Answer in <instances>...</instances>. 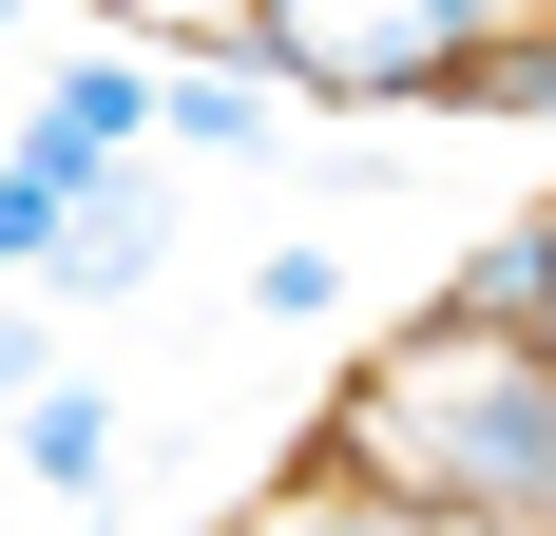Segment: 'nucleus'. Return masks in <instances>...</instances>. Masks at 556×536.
I'll list each match as a JSON object with an SVG mask.
<instances>
[{"label": "nucleus", "mask_w": 556, "mask_h": 536, "mask_svg": "<svg viewBox=\"0 0 556 536\" xmlns=\"http://www.w3.org/2000/svg\"><path fill=\"white\" fill-rule=\"evenodd\" d=\"M327 480L384 498V518H442V536H556V383H538V345L480 326V307H422L365 365Z\"/></svg>", "instance_id": "1"}, {"label": "nucleus", "mask_w": 556, "mask_h": 536, "mask_svg": "<svg viewBox=\"0 0 556 536\" xmlns=\"http://www.w3.org/2000/svg\"><path fill=\"white\" fill-rule=\"evenodd\" d=\"M269 97H460L518 39V0H250Z\"/></svg>", "instance_id": "2"}, {"label": "nucleus", "mask_w": 556, "mask_h": 536, "mask_svg": "<svg viewBox=\"0 0 556 536\" xmlns=\"http://www.w3.org/2000/svg\"><path fill=\"white\" fill-rule=\"evenodd\" d=\"M0 460H20V498H39V518H97V498H115V383L58 365L39 403L0 422Z\"/></svg>", "instance_id": "3"}, {"label": "nucleus", "mask_w": 556, "mask_h": 536, "mask_svg": "<svg viewBox=\"0 0 556 536\" xmlns=\"http://www.w3.org/2000/svg\"><path fill=\"white\" fill-rule=\"evenodd\" d=\"M154 135H173V154H212V173H250V154L288 135V97L250 77V58H173V77H154Z\"/></svg>", "instance_id": "4"}, {"label": "nucleus", "mask_w": 556, "mask_h": 536, "mask_svg": "<svg viewBox=\"0 0 556 536\" xmlns=\"http://www.w3.org/2000/svg\"><path fill=\"white\" fill-rule=\"evenodd\" d=\"M154 173H115V192H77V212H58L39 230V288H58V307H97V288H135V268H154Z\"/></svg>", "instance_id": "5"}, {"label": "nucleus", "mask_w": 556, "mask_h": 536, "mask_svg": "<svg viewBox=\"0 0 556 536\" xmlns=\"http://www.w3.org/2000/svg\"><path fill=\"white\" fill-rule=\"evenodd\" d=\"M460 307H480V326H518V345H538V383H556V212H518L500 250L460 268Z\"/></svg>", "instance_id": "6"}, {"label": "nucleus", "mask_w": 556, "mask_h": 536, "mask_svg": "<svg viewBox=\"0 0 556 536\" xmlns=\"http://www.w3.org/2000/svg\"><path fill=\"white\" fill-rule=\"evenodd\" d=\"M250 307H269V326H327V307H345V250H269V268H250Z\"/></svg>", "instance_id": "7"}, {"label": "nucleus", "mask_w": 556, "mask_h": 536, "mask_svg": "<svg viewBox=\"0 0 556 536\" xmlns=\"http://www.w3.org/2000/svg\"><path fill=\"white\" fill-rule=\"evenodd\" d=\"M39 383H58V326H39V307H0V422H20Z\"/></svg>", "instance_id": "8"}, {"label": "nucleus", "mask_w": 556, "mask_h": 536, "mask_svg": "<svg viewBox=\"0 0 556 536\" xmlns=\"http://www.w3.org/2000/svg\"><path fill=\"white\" fill-rule=\"evenodd\" d=\"M135 20H230V0H135Z\"/></svg>", "instance_id": "9"}, {"label": "nucleus", "mask_w": 556, "mask_h": 536, "mask_svg": "<svg viewBox=\"0 0 556 536\" xmlns=\"http://www.w3.org/2000/svg\"><path fill=\"white\" fill-rule=\"evenodd\" d=\"M0 20H20V0H0Z\"/></svg>", "instance_id": "10"}]
</instances>
